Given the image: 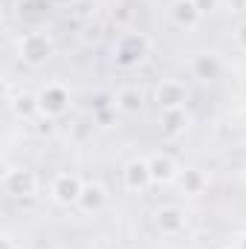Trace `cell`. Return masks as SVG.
Here are the masks:
<instances>
[{"mask_svg": "<svg viewBox=\"0 0 246 249\" xmlns=\"http://www.w3.org/2000/svg\"><path fill=\"white\" fill-rule=\"evenodd\" d=\"M35 99H38V110L47 113V116H61L64 110L70 107V93H67V87L58 84V81L47 84Z\"/></svg>", "mask_w": 246, "mask_h": 249, "instance_id": "cell-1", "label": "cell"}, {"mask_svg": "<svg viewBox=\"0 0 246 249\" xmlns=\"http://www.w3.org/2000/svg\"><path fill=\"white\" fill-rule=\"evenodd\" d=\"M50 53H53V44H50V38H47L44 32H29V35H23V41H20V58L26 64L38 67V64H44L50 58Z\"/></svg>", "mask_w": 246, "mask_h": 249, "instance_id": "cell-2", "label": "cell"}, {"mask_svg": "<svg viewBox=\"0 0 246 249\" xmlns=\"http://www.w3.org/2000/svg\"><path fill=\"white\" fill-rule=\"evenodd\" d=\"M35 186H38V180H35V174L29 168H9L3 174V188L12 197H32Z\"/></svg>", "mask_w": 246, "mask_h": 249, "instance_id": "cell-3", "label": "cell"}, {"mask_svg": "<svg viewBox=\"0 0 246 249\" xmlns=\"http://www.w3.org/2000/svg\"><path fill=\"white\" fill-rule=\"evenodd\" d=\"M145 55H148V38L145 35H136V32L124 35L122 41H119V47H116V61L122 64V67L139 64Z\"/></svg>", "mask_w": 246, "mask_h": 249, "instance_id": "cell-4", "label": "cell"}, {"mask_svg": "<svg viewBox=\"0 0 246 249\" xmlns=\"http://www.w3.org/2000/svg\"><path fill=\"white\" fill-rule=\"evenodd\" d=\"M185 99H188V90H185L183 81H177V78H165V81H159V87H157V102H159L162 110L185 107Z\"/></svg>", "mask_w": 246, "mask_h": 249, "instance_id": "cell-5", "label": "cell"}, {"mask_svg": "<svg viewBox=\"0 0 246 249\" xmlns=\"http://www.w3.org/2000/svg\"><path fill=\"white\" fill-rule=\"evenodd\" d=\"M81 191H84V183H81L75 174H58L55 183H53V197H55L61 206L78 203V200H81Z\"/></svg>", "mask_w": 246, "mask_h": 249, "instance_id": "cell-6", "label": "cell"}, {"mask_svg": "<svg viewBox=\"0 0 246 249\" xmlns=\"http://www.w3.org/2000/svg\"><path fill=\"white\" fill-rule=\"evenodd\" d=\"M171 20H174L180 29L191 32V29H197V26H200L203 12L197 9V3H194V0H174V3H171Z\"/></svg>", "mask_w": 246, "mask_h": 249, "instance_id": "cell-7", "label": "cell"}, {"mask_svg": "<svg viewBox=\"0 0 246 249\" xmlns=\"http://www.w3.org/2000/svg\"><path fill=\"white\" fill-rule=\"evenodd\" d=\"M151 183H154V177H151L148 160H130L127 168H124V186L130 188V191H142V188H148Z\"/></svg>", "mask_w": 246, "mask_h": 249, "instance_id": "cell-8", "label": "cell"}, {"mask_svg": "<svg viewBox=\"0 0 246 249\" xmlns=\"http://www.w3.org/2000/svg\"><path fill=\"white\" fill-rule=\"evenodd\" d=\"M157 226L162 235H180L185 229V214L177 209V206H165L157 212Z\"/></svg>", "mask_w": 246, "mask_h": 249, "instance_id": "cell-9", "label": "cell"}, {"mask_svg": "<svg viewBox=\"0 0 246 249\" xmlns=\"http://www.w3.org/2000/svg\"><path fill=\"white\" fill-rule=\"evenodd\" d=\"M148 165H151V177H154V183H171V180H177V174H180L177 162H174L171 157H165V154L151 157Z\"/></svg>", "mask_w": 246, "mask_h": 249, "instance_id": "cell-10", "label": "cell"}, {"mask_svg": "<svg viewBox=\"0 0 246 249\" xmlns=\"http://www.w3.org/2000/svg\"><path fill=\"white\" fill-rule=\"evenodd\" d=\"M191 70H194L197 78H217V72H220V61H217L214 53H200V55L191 61Z\"/></svg>", "mask_w": 246, "mask_h": 249, "instance_id": "cell-11", "label": "cell"}, {"mask_svg": "<svg viewBox=\"0 0 246 249\" xmlns=\"http://www.w3.org/2000/svg\"><path fill=\"white\" fill-rule=\"evenodd\" d=\"M188 127V113L185 107H174V110H162V130L168 136H177Z\"/></svg>", "mask_w": 246, "mask_h": 249, "instance_id": "cell-12", "label": "cell"}, {"mask_svg": "<svg viewBox=\"0 0 246 249\" xmlns=\"http://www.w3.org/2000/svg\"><path fill=\"white\" fill-rule=\"evenodd\" d=\"M116 107H119L122 113H136V110L142 107V90H139V87H124V90H119Z\"/></svg>", "mask_w": 246, "mask_h": 249, "instance_id": "cell-13", "label": "cell"}, {"mask_svg": "<svg viewBox=\"0 0 246 249\" xmlns=\"http://www.w3.org/2000/svg\"><path fill=\"white\" fill-rule=\"evenodd\" d=\"M177 180H180V186H183L185 194H200V191L206 188V177H203V171H197V168L180 171Z\"/></svg>", "mask_w": 246, "mask_h": 249, "instance_id": "cell-14", "label": "cell"}, {"mask_svg": "<svg viewBox=\"0 0 246 249\" xmlns=\"http://www.w3.org/2000/svg\"><path fill=\"white\" fill-rule=\"evenodd\" d=\"M87 212H93V209H99L102 203H105V188L102 186H84L81 191V200H78Z\"/></svg>", "mask_w": 246, "mask_h": 249, "instance_id": "cell-15", "label": "cell"}, {"mask_svg": "<svg viewBox=\"0 0 246 249\" xmlns=\"http://www.w3.org/2000/svg\"><path fill=\"white\" fill-rule=\"evenodd\" d=\"M15 107H18V113H32V110H38V99H32V96H20Z\"/></svg>", "mask_w": 246, "mask_h": 249, "instance_id": "cell-16", "label": "cell"}, {"mask_svg": "<svg viewBox=\"0 0 246 249\" xmlns=\"http://www.w3.org/2000/svg\"><path fill=\"white\" fill-rule=\"evenodd\" d=\"M194 3H197V9H200L203 15H206V12H214V9L220 6V0H194Z\"/></svg>", "mask_w": 246, "mask_h": 249, "instance_id": "cell-17", "label": "cell"}, {"mask_svg": "<svg viewBox=\"0 0 246 249\" xmlns=\"http://www.w3.org/2000/svg\"><path fill=\"white\" fill-rule=\"evenodd\" d=\"M235 41H238V47H241V50H246V23H241V26H238Z\"/></svg>", "mask_w": 246, "mask_h": 249, "instance_id": "cell-18", "label": "cell"}, {"mask_svg": "<svg viewBox=\"0 0 246 249\" xmlns=\"http://www.w3.org/2000/svg\"><path fill=\"white\" fill-rule=\"evenodd\" d=\"M0 247L3 249H15V241H12L9 235H3V238H0Z\"/></svg>", "mask_w": 246, "mask_h": 249, "instance_id": "cell-19", "label": "cell"}]
</instances>
